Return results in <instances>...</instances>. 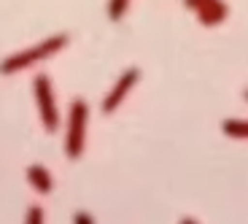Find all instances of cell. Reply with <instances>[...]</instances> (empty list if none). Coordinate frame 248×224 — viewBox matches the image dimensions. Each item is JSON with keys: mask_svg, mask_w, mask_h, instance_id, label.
Wrapping results in <instances>:
<instances>
[{"mask_svg": "<svg viewBox=\"0 0 248 224\" xmlns=\"http://www.w3.org/2000/svg\"><path fill=\"white\" fill-rule=\"evenodd\" d=\"M70 35L68 32H57V35L46 38V41H38V44L27 46V49L22 51H14V54H8L3 63H0V76H14L19 73V70H27L32 68V65L44 63V60H49V57L60 54L65 46H68Z\"/></svg>", "mask_w": 248, "mask_h": 224, "instance_id": "1", "label": "cell"}, {"mask_svg": "<svg viewBox=\"0 0 248 224\" xmlns=\"http://www.w3.org/2000/svg\"><path fill=\"white\" fill-rule=\"evenodd\" d=\"M87 125H89V106L81 97L70 103L68 113V132H65V154L68 160H81L87 149Z\"/></svg>", "mask_w": 248, "mask_h": 224, "instance_id": "2", "label": "cell"}, {"mask_svg": "<svg viewBox=\"0 0 248 224\" xmlns=\"http://www.w3.org/2000/svg\"><path fill=\"white\" fill-rule=\"evenodd\" d=\"M32 95H35V108H38L41 127L46 132H57V127H60V108H57V100H54L51 79L46 73H38L32 79Z\"/></svg>", "mask_w": 248, "mask_h": 224, "instance_id": "3", "label": "cell"}, {"mask_svg": "<svg viewBox=\"0 0 248 224\" xmlns=\"http://www.w3.org/2000/svg\"><path fill=\"white\" fill-rule=\"evenodd\" d=\"M140 81V68H127L122 76L116 79V84L111 87V92L103 97V106H100V111L103 113H113L119 106H122L124 100H127V95L135 89V84Z\"/></svg>", "mask_w": 248, "mask_h": 224, "instance_id": "4", "label": "cell"}, {"mask_svg": "<svg viewBox=\"0 0 248 224\" xmlns=\"http://www.w3.org/2000/svg\"><path fill=\"white\" fill-rule=\"evenodd\" d=\"M197 14V19L202 22L205 27H216V25H221L224 19H227V14H230V8H227V3L224 0H208L200 11H194Z\"/></svg>", "mask_w": 248, "mask_h": 224, "instance_id": "5", "label": "cell"}, {"mask_svg": "<svg viewBox=\"0 0 248 224\" xmlns=\"http://www.w3.org/2000/svg\"><path fill=\"white\" fill-rule=\"evenodd\" d=\"M27 184H30L38 194H51V189H54L51 173L44 168V165H38V162H32L30 168H27Z\"/></svg>", "mask_w": 248, "mask_h": 224, "instance_id": "6", "label": "cell"}, {"mask_svg": "<svg viewBox=\"0 0 248 224\" xmlns=\"http://www.w3.org/2000/svg\"><path fill=\"white\" fill-rule=\"evenodd\" d=\"M221 130H224V135H230V138L248 141V119H224Z\"/></svg>", "mask_w": 248, "mask_h": 224, "instance_id": "7", "label": "cell"}, {"mask_svg": "<svg viewBox=\"0 0 248 224\" xmlns=\"http://www.w3.org/2000/svg\"><path fill=\"white\" fill-rule=\"evenodd\" d=\"M127 8H130V0H108V19L119 22L127 14Z\"/></svg>", "mask_w": 248, "mask_h": 224, "instance_id": "8", "label": "cell"}, {"mask_svg": "<svg viewBox=\"0 0 248 224\" xmlns=\"http://www.w3.org/2000/svg\"><path fill=\"white\" fill-rule=\"evenodd\" d=\"M25 224H44V208H41V206H30Z\"/></svg>", "mask_w": 248, "mask_h": 224, "instance_id": "9", "label": "cell"}, {"mask_svg": "<svg viewBox=\"0 0 248 224\" xmlns=\"http://www.w3.org/2000/svg\"><path fill=\"white\" fill-rule=\"evenodd\" d=\"M73 224H94V219H92L89 211H76L73 213Z\"/></svg>", "mask_w": 248, "mask_h": 224, "instance_id": "10", "label": "cell"}, {"mask_svg": "<svg viewBox=\"0 0 248 224\" xmlns=\"http://www.w3.org/2000/svg\"><path fill=\"white\" fill-rule=\"evenodd\" d=\"M205 3H208V0H184V6L189 8V11H200Z\"/></svg>", "mask_w": 248, "mask_h": 224, "instance_id": "11", "label": "cell"}, {"mask_svg": "<svg viewBox=\"0 0 248 224\" xmlns=\"http://www.w3.org/2000/svg\"><path fill=\"white\" fill-rule=\"evenodd\" d=\"M181 224H197V222H194V219H184Z\"/></svg>", "mask_w": 248, "mask_h": 224, "instance_id": "12", "label": "cell"}, {"mask_svg": "<svg viewBox=\"0 0 248 224\" xmlns=\"http://www.w3.org/2000/svg\"><path fill=\"white\" fill-rule=\"evenodd\" d=\"M243 97H246V100H248V89H246V92H243Z\"/></svg>", "mask_w": 248, "mask_h": 224, "instance_id": "13", "label": "cell"}]
</instances>
